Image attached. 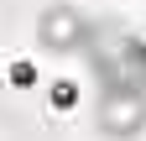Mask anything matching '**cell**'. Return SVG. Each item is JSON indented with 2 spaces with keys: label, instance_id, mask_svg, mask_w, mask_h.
<instances>
[{
  "label": "cell",
  "instance_id": "cell-3",
  "mask_svg": "<svg viewBox=\"0 0 146 141\" xmlns=\"http://www.w3.org/2000/svg\"><path fill=\"white\" fill-rule=\"evenodd\" d=\"M11 84H16V89H26V84H31V63H26V58L11 63Z\"/></svg>",
  "mask_w": 146,
  "mask_h": 141
},
{
  "label": "cell",
  "instance_id": "cell-2",
  "mask_svg": "<svg viewBox=\"0 0 146 141\" xmlns=\"http://www.w3.org/2000/svg\"><path fill=\"white\" fill-rule=\"evenodd\" d=\"M141 120H146V110H141V94H104L99 126H104L110 136H131V131H141Z\"/></svg>",
  "mask_w": 146,
  "mask_h": 141
},
{
  "label": "cell",
  "instance_id": "cell-1",
  "mask_svg": "<svg viewBox=\"0 0 146 141\" xmlns=\"http://www.w3.org/2000/svg\"><path fill=\"white\" fill-rule=\"evenodd\" d=\"M36 42H42L47 52H73L84 42V16L73 5H47L42 16H36Z\"/></svg>",
  "mask_w": 146,
  "mask_h": 141
}]
</instances>
